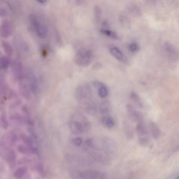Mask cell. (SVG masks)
Instances as JSON below:
<instances>
[{
    "instance_id": "1",
    "label": "cell",
    "mask_w": 179,
    "mask_h": 179,
    "mask_svg": "<svg viewBox=\"0 0 179 179\" xmlns=\"http://www.w3.org/2000/svg\"><path fill=\"white\" fill-rule=\"evenodd\" d=\"M139 144L142 147H146L149 144L150 136L149 132L147 128L145 121L138 123L136 127Z\"/></svg>"
},
{
    "instance_id": "2",
    "label": "cell",
    "mask_w": 179,
    "mask_h": 179,
    "mask_svg": "<svg viewBox=\"0 0 179 179\" xmlns=\"http://www.w3.org/2000/svg\"><path fill=\"white\" fill-rule=\"evenodd\" d=\"M77 118L72 119L69 124L71 132L74 134H79L84 132L88 127V123L82 117L77 116Z\"/></svg>"
},
{
    "instance_id": "3",
    "label": "cell",
    "mask_w": 179,
    "mask_h": 179,
    "mask_svg": "<svg viewBox=\"0 0 179 179\" xmlns=\"http://www.w3.org/2000/svg\"><path fill=\"white\" fill-rule=\"evenodd\" d=\"M93 57L92 51L89 49H83L78 51L76 55L75 62L78 65L85 67L90 64Z\"/></svg>"
},
{
    "instance_id": "4",
    "label": "cell",
    "mask_w": 179,
    "mask_h": 179,
    "mask_svg": "<svg viewBox=\"0 0 179 179\" xmlns=\"http://www.w3.org/2000/svg\"><path fill=\"white\" fill-rule=\"evenodd\" d=\"M30 21L37 35L41 39H45L47 35V30L38 17L34 14L30 15Z\"/></svg>"
},
{
    "instance_id": "5",
    "label": "cell",
    "mask_w": 179,
    "mask_h": 179,
    "mask_svg": "<svg viewBox=\"0 0 179 179\" xmlns=\"http://www.w3.org/2000/svg\"><path fill=\"white\" fill-rule=\"evenodd\" d=\"M126 110L127 115L129 118L133 122H137L142 115L141 113L137 111L131 104L127 105Z\"/></svg>"
},
{
    "instance_id": "6",
    "label": "cell",
    "mask_w": 179,
    "mask_h": 179,
    "mask_svg": "<svg viewBox=\"0 0 179 179\" xmlns=\"http://www.w3.org/2000/svg\"><path fill=\"white\" fill-rule=\"evenodd\" d=\"M164 48L165 52L169 58L173 61H176L178 60V54L176 48L171 43H165Z\"/></svg>"
},
{
    "instance_id": "7",
    "label": "cell",
    "mask_w": 179,
    "mask_h": 179,
    "mask_svg": "<svg viewBox=\"0 0 179 179\" xmlns=\"http://www.w3.org/2000/svg\"><path fill=\"white\" fill-rule=\"evenodd\" d=\"M11 169L13 170L16 167L17 155L14 150H9L4 159Z\"/></svg>"
},
{
    "instance_id": "8",
    "label": "cell",
    "mask_w": 179,
    "mask_h": 179,
    "mask_svg": "<svg viewBox=\"0 0 179 179\" xmlns=\"http://www.w3.org/2000/svg\"><path fill=\"white\" fill-rule=\"evenodd\" d=\"M110 51L112 56L116 59L123 63H126V58L123 53L118 48L114 46H111L110 47Z\"/></svg>"
},
{
    "instance_id": "9",
    "label": "cell",
    "mask_w": 179,
    "mask_h": 179,
    "mask_svg": "<svg viewBox=\"0 0 179 179\" xmlns=\"http://www.w3.org/2000/svg\"><path fill=\"white\" fill-rule=\"evenodd\" d=\"M1 26L2 37L4 38H8L12 32V26L10 22L7 19L3 21Z\"/></svg>"
},
{
    "instance_id": "10",
    "label": "cell",
    "mask_w": 179,
    "mask_h": 179,
    "mask_svg": "<svg viewBox=\"0 0 179 179\" xmlns=\"http://www.w3.org/2000/svg\"><path fill=\"white\" fill-rule=\"evenodd\" d=\"M14 75L18 78H21L23 75V68L21 63L19 61H14L11 64Z\"/></svg>"
},
{
    "instance_id": "11",
    "label": "cell",
    "mask_w": 179,
    "mask_h": 179,
    "mask_svg": "<svg viewBox=\"0 0 179 179\" xmlns=\"http://www.w3.org/2000/svg\"><path fill=\"white\" fill-rule=\"evenodd\" d=\"M90 88L87 86H82L79 87L77 90V97L78 100H82L87 98L90 94Z\"/></svg>"
},
{
    "instance_id": "12",
    "label": "cell",
    "mask_w": 179,
    "mask_h": 179,
    "mask_svg": "<svg viewBox=\"0 0 179 179\" xmlns=\"http://www.w3.org/2000/svg\"><path fill=\"white\" fill-rule=\"evenodd\" d=\"M149 128L150 132L153 138L156 140L159 139L161 136V132L156 123L153 121H150Z\"/></svg>"
},
{
    "instance_id": "13",
    "label": "cell",
    "mask_w": 179,
    "mask_h": 179,
    "mask_svg": "<svg viewBox=\"0 0 179 179\" xmlns=\"http://www.w3.org/2000/svg\"><path fill=\"white\" fill-rule=\"evenodd\" d=\"M18 150L21 153L28 155L35 154L37 152V150L35 147H30L22 145L18 146Z\"/></svg>"
},
{
    "instance_id": "14",
    "label": "cell",
    "mask_w": 179,
    "mask_h": 179,
    "mask_svg": "<svg viewBox=\"0 0 179 179\" xmlns=\"http://www.w3.org/2000/svg\"><path fill=\"white\" fill-rule=\"evenodd\" d=\"M28 169L26 166H22L17 169L14 173V176L17 179H23L27 173Z\"/></svg>"
},
{
    "instance_id": "15",
    "label": "cell",
    "mask_w": 179,
    "mask_h": 179,
    "mask_svg": "<svg viewBox=\"0 0 179 179\" xmlns=\"http://www.w3.org/2000/svg\"><path fill=\"white\" fill-rule=\"evenodd\" d=\"M111 109V103L108 100H104L101 103L100 110L101 113L104 115L109 113Z\"/></svg>"
},
{
    "instance_id": "16",
    "label": "cell",
    "mask_w": 179,
    "mask_h": 179,
    "mask_svg": "<svg viewBox=\"0 0 179 179\" xmlns=\"http://www.w3.org/2000/svg\"><path fill=\"white\" fill-rule=\"evenodd\" d=\"M102 124L106 128L110 129L113 127L115 126V122L112 118L108 116H104L102 118Z\"/></svg>"
},
{
    "instance_id": "17",
    "label": "cell",
    "mask_w": 179,
    "mask_h": 179,
    "mask_svg": "<svg viewBox=\"0 0 179 179\" xmlns=\"http://www.w3.org/2000/svg\"><path fill=\"white\" fill-rule=\"evenodd\" d=\"M130 97L133 102L139 108H142L143 107V105L142 100L136 92H131Z\"/></svg>"
},
{
    "instance_id": "18",
    "label": "cell",
    "mask_w": 179,
    "mask_h": 179,
    "mask_svg": "<svg viewBox=\"0 0 179 179\" xmlns=\"http://www.w3.org/2000/svg\"><path fill=\"white\" fill-rule=\"evenodd\" d=\"M100 31L104 35H105L106 37L110 38L115 40L119 39V37L117 33L115 32L112 31V30L106 29H102Z\"/></svg>"
},
{
    "instance_id": "19",
    "label": "cell",
    "mask_w": 179,
    "mask_h": 179,
    "mask_svg": "<svg viewBox=\"0 0 179 179\" xmlns=\"http://www.w3.org/2000/svg\"><path fill=\"white\" fill-rule=\"evenodd\" d=\"M1 45L5 52L7 56H12L13 55V50L10 44L6 41H1Z\"/></svg>"
},
{
    "instance_id": "20",
    "label": "cell",
    "mask_w": 179,
    "mask_h": 179,
    "mask_svg": "<svg viewBox=\"0 0 179 179\" xmlns=\"http://www.w3.org/2000/svg\"><path fill=\"white\" fill-rule=\"evenodd\" d=\"M108 94V88L104 84L100 88H99L98 95L101 98H104L107 96Z\"/></svg>"
},
{
    "instance_id": "21",
    "label": "cell",
    "mask_w": 179,
    "mask_h": 179,
    "mask_svg": "<svg viewBox=\"0 0 179 179\" xmlns=\"http://www.w3.org/2000/svg\"><path fill=\"white\" fill-rule=\"evenodd\" d=\"M120 22L122 25L126 28L129 27L130 26V21L128 17L122 15L119 17Z\"/></svg>"
},
{
    "instance_id": "22",
    "label": "cell",
    "mask_w": 179,
    "mask_h": 179,
    "mask_svg": "<svg viewBox=\"0 0 179 179\" xmlns=\"http://www.w3.org/2000/svg\"><path fill=\"white\" fill-rule=\"evenodd\" d=\"M128 48L131 53H135L138 52L140 47L138 44L136 42H132L128 45Z\"/></svg>"
},
{
    "instance_id": "23",
    "label": "cell",
    "mask_w": 179,
    "mask_h": 179,
    "mask_svg": "<svg viewBox=\"0 0 179 179\" xmlns=\"http://www.w3.org/2000/svg\"><path fill=\"white\" fill-rule=\"evenodd\" d=\"M72 177L73 179H87L86 173L74 172L72 174Z\"/></svg>"
},
{
    "instance_id": "24",
    "label": "cell",
    "mask_w": 179,
    "mask_h": 179,
    "mask_svg": "<svg viewBox=\"0 0 179 179\" xmlns=\"http://www.w3.org/2000/svg\"><path fill=\"white\" fill-rule=\"evenodd\" d=\"M125 125V131L127 138L129 139H132L133 135L132 129L131 128V127L126 124Z\"/></svg>"
},
{
    "instance_id": "25",
    "label": "cell",
    "mask_w": 179,
    "mask_h": 179,
    "mask_svg": "<svg viewBox=\"0 0 179 179\" xmlns=\"http://www.w3.org/2000/svg\"><path fill=\"white\" fill-rule=\"evenodd\" d=\"M129 9L133 14L137 15L140 14V9L136 5H131L129 6Z\"/></svg>"
},
{
    "instance_id": "26",
    "label": "cell",
    "mask_w": 179,
    "mask_h": 179,
    "mask_svg": "<svg viewBox=\"0 0 179 179\" xmlns=\"http://www.w3.org/2000/svg\"><path fill=\"white\" fill-rule=\"evenodd\" d=\"M7 13V9L1 4L0 3V17H3L6 16Z\"/></svg>"
},
{
    "instance_id": "27",
    "label": "cell",
    "mask_w": 179,
    "mask_h": 179,
    "mask_svg": "<svg viewBox=\"0 0 179 179\" xmlns=\"http://www.w3.org/2000/svg\"><path fill=\"white\" fill-rule=\"evenodd\" d=\"M95 15L97 20H100L101 16V10L99 7L96 6L95 8Z\"/></svg>"
},
{
    "instance_id": "28",
    "label": "cell",
    "mask_w": 179,
    "mask_h": 179,
    "mask_svg": "<svg viewBox=\"0 0 179 179\" xmlns=\"http://www.w3.org/2000/svg\"><path fill=\"white\" fill-rule=\"evenodd\" d=\"M74 145L77 146H80L82 143V140L79 138H74L72 141Z\"/></svg>"
},
{
    "instance_id": "29",
    "label": "cell",
    "mask_w": 179,
    "mask_h": 179,
    "mask_svg": "<svg viewBox=\"0 0 179 179\" xmlns=\"http://www.w3.org/2000/svg\"><path fill=\"white\" fill-rule=\"evenodd\" d=\"M6 167L5 163L1 161H0V175L4 173L6 171Z\"/></svg>"
},
{
    "instance_id": "30",
    "label": "cell",
    "mask_w": 179,
    "mask_h": 179,
    "mask_svg": "<svg viewBox=\"0 0 179 179\" xmlns=\"http://www.w3.org/2000/svg\"><path fill=\"white\" fill-rule=\"evenodd\" d=\"M38 171H39L40 174H41V176H44V172L43 169L42 167L41 166H39L37 167Z\"/></svg>"
},
{
    "instance_id": "31",
    "label": "cell",
    "mask_w": 179,
    "mask_h": 179,
    "mask_svg": "<svg viewBox=\"0 0 179 179\" xmlns=\"http://www.w3.org/2000/svg\"><path fill=\"white\" fill-rule=\"evenodd\" d=\"M42 54H43V56H47V51L45 50V49H43L42 50Z\"/></svg>"
},
{
    "instance_id": "32",
    "label": "cell",
    "mask_w": 179,
    "mask_h": 179,
    "mask_svg": "<svg viewBox=\"0 0 179 179\" xmlns=\"http://www.w3.org/2000/svg\"><path fill=\"white\" fill-rule=\"evenodd\" d=\"M38 2L39 3L41 4H45V3L47 1H38Z\"/></svg>"
},
{
    "instance_id": "33",
    "label": "cell",
    "mask_w": 179,
    "mask_h": 179,
    "mask_svg": "<svg viewBox=\"0 0 179 179\" xmlns=\"http://www.w3.org/2000/svg\"><path fill=\"white\" fill-rule=\"evenodd\" d=\"M2 37H2V33L1 26H0V38Z\"/></svg>"
},
{
    "instance_id": "34",
    "label": "cell",
    "mask_w": 179,
    "mask_h": 179,
    "mask_svg": "<svg viewBox=\"0 0 179 179\" xmlns=\"http://www.w3.org/2000/svg\"><path fill=\"white\" fill-rule=\"evenodd\" d=\"M0 179H1V178H0Z\"/></svg>"
}]
</instances>
